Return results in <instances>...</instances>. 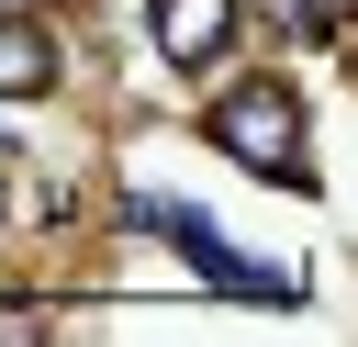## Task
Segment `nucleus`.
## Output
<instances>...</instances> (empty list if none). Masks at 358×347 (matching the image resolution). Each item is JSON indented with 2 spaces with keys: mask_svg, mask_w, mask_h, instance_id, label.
I'll list each match as a JSON object with an SVG mask.
<instances>
[{
  "mask_svg": "<svg viewBox=\"0 0 358 347\" xmlns=\"http://www.w3.org/2000/svg\"><path fill=\"white\" fill-rule=\"evenodd\" d=\"M213 146L235 168H257V179H302V101L280 78H246V90L213 101Z\"/></svg>",
  "mask_w": 358,
  "mask_h": 347,
  "instance_id": "f257e3e1",
  "label": "nucleus"
},
{
  "mask_svg": "<svg viewBox=\"0 0 358 347\" xmlns=\"http://www.w3.org/2000/svg\"><path fill=\"white\" fill-rule=\"evenodd\" d=\"M134 224H157L168 246H190V269H213L224 291H246V302H291V280H268V269H246V257H235L224 235H201V224H190L179 201H134Z\"/></svg>",
  "mask_w": 358,
  "mask_h": 347,
  "instance_id": "f03ea898",
  "label": "nucleus"
},
{
  "mask_svg": "<svg viewBox=\"0 0 358 347\" xmlns=\"http://www.w3.org/2000/svg\"><path fill=\"white\" fill-rule=\"evenodd\" d=\"M157 45H168L179 67H213V56L235 45V0H157Z\"/></svg>",
  "mask_w": 358,
  "mask_h": 347,
  "instance_id": "7ed1b4c3",
  "label": "nucleus"
},
{
  "mask_svg": "<svg viewBox=\"0 0 358 347\" xmlns=\"http://www.w3.org/2000/svg\"><path fill=\"white\" fill-rule=\"evenodd\" d=\"M45 78H56V45L34 34V11H0V90H11V101H34Z\"/></svg>",
  "mask_w": 358,
  "mask_h": 347,
  "instance_id": "20e7f679",
  "label": "nucleus"
},
{
  "mask_svg": "<svg viewBox=\"0 0 358 347\" xmlns=\"http://www.w3.org/2000/svg\"><path fill=\"white\" fill-rule=\"evenodd\" d=\"M0 224H11V179H0Z\"/></svg>",
  "mask_w": 358,
  "mask_h": 347,
  "instance_id": "39448f33",
  "label": "nucleus"
},
{
  "mask_svg": "<svg viewBox=\"0 0 358 347\" xmlns=\"http://www.w3.org/2000/svg\"><path fill=\"white\" fill-rule=\"evenodd\" d=\"M0 11H34V0H0Z\"/></svg>",
  "mask_w": 358,
  "mask_h": 347,
  "instance_id": "423d86ee",
  "label": "nucleus"
}]
</instances>
